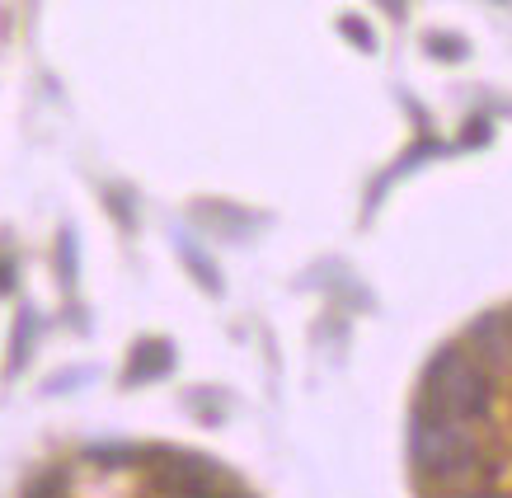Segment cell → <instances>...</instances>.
<instances>
[{"mask_svg": "<svg viewBox=\"0 0 512 498\" xmlns=\"http://www.w3.org/2000/svg\"><path fill=\"white\" fill-rule=\"evenodd\" d=\"M494 414V376L470 358V348H442L428 372H423L414 419H456V423H484Z\"/></svg>", "mask_w": 512, "mask_h": 498, "instance_id": "1", "label": "cell"}, {"mask_svg": "<svg viewBox=\"0 0 512 498\" xmlns=\"http://www.w3.org/2000/svg\"><path fill=\"white\" fill-rule=\"evenodd\" d=\"M409 456H414L419 484H447V489H489L494 484V466L484 461L470 423L414 419Z\"/></svg>", "mask_w": 512, "mask_h": 498, "instance_id": "2", "label": "cell"}, {"mask_svg": "<svg viewBox=\"0 0 512 498\" xmlns=\"http://www.w3.org/2000/svg\"><path fill=\"white\" fill-rule=\"evenodd\" d=\"M221 470L198 452H160V466L151 470V489L165 494H188V498H207L221 489Z\"/></svg>", "mask_w": 512, "mask_h": 498, "instance_id": "3", "label": "cell"}, {"mask_svg": "<svg viewBox=\"0 0 512 498\" xmlns=\"http://www.w3.org/2000/svg\"><path fill=\"white\" fill-rule=\"evenodd\" d=\"M466 343H470V358L480 362L489 376L512 372V325H508V311L480 315V320L470 325Z\"/></svg>", "mask_w": 512, "mask_h": 498, "instance_id": "4", "label": "cell"}, {"mask_svg": "<svg viewBox=\"0 0 512 498\" xmlns=\"http://www.w3.org/2000/svg\"><path fill=\"white\" fill-rule=\"evenodd\" d=\"M174 367V348L170 343H160V339H146L132 353V367H127V381H151V376L160 372H170Z\"/></svg>", "mask_w": 512, "mask_h": 498, "instance_id": "5", "label": "cell"}, {"mask_svg": "<svg viewBox=\"0 0 512 498\" xmlns=\"http://www.w3.org/2000/svg\"><path fill=\"white\" fill-rule=\"evenodd\" d=\"M428 52H433V57H447V62H461V57H466V43L451 38V33H437V38H428Z\"/></svg>", "mask_w": 512, "mask_h": 498, "instance_id": "6", "label": "cell"}, {"mask_svg": "<svg viewBox=\"0 0 512 498\" xmlns=\"http://www.w3.org/2000/svg\"><path fill=\"white\" fill-rule=\"evenodd\" d=\"M339 29L348 33V38H353L357 47H376V43H372V29H367L362 19H353V15H348V19H343V24H339Z\"/></svg>", "mask_w": 512, "mask_h": 498, "instance_id": "7", "label": "cell"}, {"mask_svg": "<svg viewBox=\"0 0 512 498\" xmlns=\"http://www.w3.org/2000/svg\"><path fill=\"white\" fill-rule=\"evenodd\" d=\"M52 489H66V475H57V470H52V475H43V480L29 484V494H52Z\"/></svg>", "mask_w": 512, "mask_h": 498, "instance_id": "8", "label": "cell"}, {"mask_svg": "<svg viewBox=\"0 0 512 498\" xmlns=\"http://www.w3.org/2000/svg\"><path fill=\"white\" fill-rule=\"evenodd\" d=\"M466 141H489V123H475V127H466Z\"/></svg>", "mask_w": 512, "mask_h": 498, "instance_id": "9", "label": "cell"}, {"mask_svg": "<svg viewBox=\"0 0 512 498\" xmlns=\"http://www.w3.org/2000/svg\"><path fill=\"white\" fill-rule=\"evenodd\" d=\"M508 325H512V311H508Z\"/></svg>", "mask_w": 512, "mask_h": 498, "instance_id": "10", "label": "cell"}]
</instances>
